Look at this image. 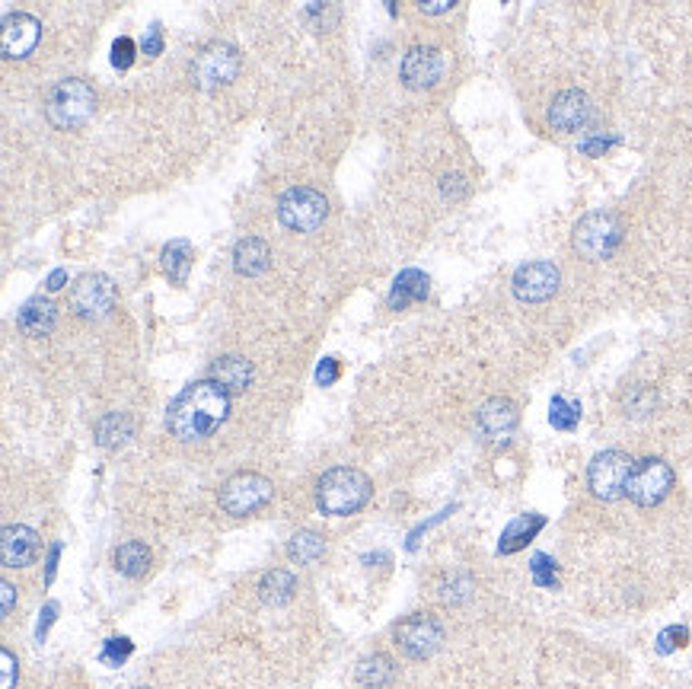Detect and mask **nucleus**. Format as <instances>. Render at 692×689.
I'll list each match as a JSON object with an SVG mask.
<instances>
[{
  "mask_svg": "<svg viewBox=\"0 0 692 689\" xmlns=\"http://www.w3.org/2000/svg\"><path fill=\"white\" fill-rule=\"evenodd\" d=\"M230 415V393L214 380H201L185 390L166 409V428L179 441H201L214 434Z\"/></svg>",
  "mask_w": 692,
  "mask_h": 689,
  "instance_id": "obj_1",
  "label": "nucleus"
},
{
  "mask_svg": "<svg viewBox=\"0 0 692 689\" xmlns=\"http://www.w3.org/2000/svg\"><path fill=\"white\" fill-rule=\"evenodd\" d=\"M370 479L354 466H335L316 482V504L329 517H348L370 501Z\"/></svg>",
  "mask_w": 692,
  "mask_h": 689,
  "instance_id": "obj_2",
  "label": "nucleus"
},
{
  "mask_svg": "<svg viewBox=\"0 0 692 689\" xmlns=\"http://www.w3.org/2000/svg\"><path fill=\"white\" fill-rule=\"evenodd\" d=\"M93 112H96V90L80 77L61 80L58 87L48 93L45 115H48V122H52L55 128H61V131L83 128L93 119Z\"/></svg>",
  "mask_w": 692,
  "mask_h": 689,
  "instance_id": "obj_3",
  "label": "nucleus"
},
{
  "mask_svg": "<svg viewBox=\"0 0 692 689\" xmlns=\"http://www.w3.org/2000/svg\"><path fill=\"white\" fill-rule=\"evenodd\" d=\"M571 243H575V252L587 262H603L610 259L613 252L622 243V224L619 217L610 211H594L584 214L575 233H571Z\"/></svg>",
  "mask_w": 692,
  "mask_h": 689,
  "instance_id": "obj_4",
  "label": "nucleus"
},
{
  "mask_svg": "<svg viewBox=\"0 0 692 689\" xmlns=\"http://www.w3.org/2000/svg\"><path fill=\"white\" fill-rule=\"evenodd\" d=\"M632 469H635V463L622 450H603V453H597V457L590 460V466H587L590 492H594V498H600V501L622 498V495H626V485H629Z\"/></svg>",
  "mask_w": 692,
  "mask_h": 689,
  "instance_id": "obj_5",
  "label": "nucleus"
},
{
  "mask_svg": "<svg viewBox=\"0 0 692 689\" xmlns=\"http://www.w3.org/2000/svg\"><path fill=\"white\" fill-rule=\"evenodd\" d=\"M272 482L259 473H236L221 485V508L233 517H249L272 501Z\"/></svg>",
  "mask_w": 692,
  "mask_h": 689,
  "instance_id": "obj_6",
  "label": "nucleus"
},
{
  "mask_svg": "<svg viewBox=\"0 0 692 689\" xmlns=\"http://www.w3.org/2000/svg\"><path fill=\"white\" fill-rule=\"evenodd\" d=\"M326 214H329V201L316 189L294 186L278 198V217L288 230L310 233L326 221Z\"/></svg>",
  "mask_w": 692,
  "mask_h": 689,
  "instance_id": "obj_7",
  "label": "nucleus"
},
{
  "mask_svg": "<svg viewBox=\"0 0 692 689\" xmlns=\"http://www.w3.org/2000/svg\"><path fill=\"white\" fill-rule=\"evenodd\" d=\"M240 71V52L233 45L214 42L205 52H198L192 61V83L201 90H217L227 87V83Z\"/></svg>",
  "mask_w": 692,
  "mask_h": 689,
  "instance_id": "obj_8",
  "label": "nucleus"
},
{
  "mask_svg": "<svg viewBox=\"0 0 692 689\" xmlns=\"http://www.w3.org/2000/svg\"><path fill=\"white\" fill-rule=\"evenodd\" d=\"M673 489V469L657 460V457H648L635 463L632 476H629V485H626V495L641 504V508H654V504H661Z\"/></svg>",
  "mask_w": 692,
  "mask_h": 689,
  "instance_id": "obj_9",
  "label": "nucleus"
},
{
  "mask_svg": "<svg viewBox=\"0 0 692 689\" xmlns=\"http://www.w3.org/2000/svg\"><path fill=\"white\" fill-rule=\"evenodd\" d=\"M71 307L83 319H103L115 307V284L103 272H87L80 275L71 288Z\"/></svg>",
  "mask_w": 692,
  "mask_h": 689,
  "instance_id": "obj_10",
  "label": "nucleus"
},
{
  "mask_svg": "<svg viewBox=\"0 0 692 689\" xmlns=\"http://www.w3.org/2000/svg\"><path fill=\"white\" fill-rule=\"evenodd\" d=\"M396 642H399L402 654H409V658H415V661H425V658H431L437 648H441L444 632L431 616L418 613V616L402 619V623L396 626Z\"/></svg>",
  "mask_w": 692,
  "mask_h": 689,
  "instance_id": "obj_11",
  "label": "nucleus"
},
{
  "mask_svg": "<svg viewBox=\"0 0 692 689\" xmlns=\"http://www.w3.org/2000/svg\"><path fill=\"white\" fill-rule=\"evenodd\" d=\"M511 284H514L517 300H523V304H543V300H549L559 291L562 275L552 262H527L517 268Z\"/></svg>",
  "mask_w": 692,
  "mask_h": 689,
  "instance_id": "obj_12",
  "label": "nucleus"
},
{
  "mask_svg": "<svg viewBox=\"0 0 692 689\" xmlns=\"http://www.w3.org/2000/svg\"><path fill=\"white\" fill-rule=\"evenodd\" d=\"M444 71H447V58H444L441 48L418 45V48H412V52H405V58H402V80L409 90L434 87V83L444 77Z\"/></svg>",
  "mask_w": 692,
  "mask_h": 689,
  "instance_id": "obj_13",
  "label": "nucleus"
},
{
  "mask_svg": "<svg viewBox=\"0 0 692 689\" xmlns=\"http://www.w3.org/2000/svg\"><path fill=\"white\" fill-rule=\"evenodd\" d=\"M42 39V23L29 13H10L0 32V52L4 58H29Z\"/></svg>",
  "mask_w": 692,
  "mask_h": 689,
  "instance_id": "obj_14",
  "label": "nucleus"
},
{
  "mask_svg": "<svg viewBox=\"0 0 692 689\" xmlns=\"http://www.w3.org/2000/svg\"><path fill=\"white\" fill-rule=\"evenodd\" d=\"M590 119H594V106L581 90H562L549 106V125L562 134L581 131Z\"/></svg>",
  "mask_w": 692,
  "mask_h": 689,
  "instance_id": "obj_15",
  "label": "nucleus"
},
{
  "mask_svg": "<svg viewBox=\"0 0 692 689\" xmlns=\"http://www.w3.org/2000/svg\"><path fill=\"white\" fill-rule=\"evenodd\" d=\"M479 431L485 434L488 441H508L517 422H520V412L511 399H504V396H495V399H488L482 402V409H479Z\"/></svg>",
  "mask_w": 692,
  "mask_h": 689,
  "instance_id": "obj_16",
  "label": "nucleus"
},
{
  "mask_svg": "<svg viewBox=\"0 0 692 689\" xmlns=\"http://www.w3.org/2000/svg\"><path fill=\"white\" fill-rule=\"evenodd\" d=\"M0 556L7 568H26L39 556V533L23 524L4 527V540H0Z\"/></svg>",
  "mask_w": 692,
  "mask_h": 689,
  "instance_id": "obj_17",
  "label": "nucleus"
},
{
  "mask_svg": "<svg viewBox=\"0 0 692 689\" xmlns=\"http://www.w3.org/2000/svg\"><path fill=\"white\" fill-rule=\"evenodd\" d=\"M55 319H58V310L48 297H32L23 304V310L16 313V326H20L26 335H32V339H42V335H48L55 329Z\"/></svg>",
  "mask_w": 692,
  "mask_h": 689,
  "instance_id": "obj_18",
  "label": "nucleus"
},
{
  "mask_svg": "<svg viewBox=\"0 0 692 689\" xmlns=\"http://www.w3.org/2000/svg\"><path fill=\"white\" fill-rule=\"evenodd\" d=\"M431 291V281L425 272H418V268H405V272L396 275L393 281V291H390V310H405L409 304H418V300H425Z\"/></svg>",
  "mask_w": 692,
  "mask_h": 689,
  "instance_id": "obj_19",
  "label": "nucleus"
},
{
  "mask_svg": "<svg viewBox=\"0 0 692 689\" xmlns=\"http://www.w3.org/2000/svg\"><path fill=\"white\" fill-rule=\"evenodd\" d=\"M211 380L227 393H243L252 380V364L240 355H224L211 364Z\"/></svg>",
  "mask_w": 692,
  "mask_h": 689,
  "instance_id": "obj_20",
  "label": "nucleus"
},
{
  "mask_svg": "<svg viewBox=\"0 0 692 689\" xmlns=\"http://www.w3.org/2000/svg\"><path fill=\"white\" fill-rule=\"evenodd\" d=\"M268 262H272V249H268L262 240H256V237H246V240H240L236 243V249H233V268L240 275H246V278H256V275H262L265 268H268Z\"/></svg>",
  "mask_w": 692,
  "mask_h": 689,
  "instance_id": "obj_21",
  "label": "nucleus"
},
{
  "mask_svg": "<svg viewBox=\"0 0 692 689\" xmlns=\"http://www.w3.org/2000/svg\"><path fill=\"white\" fill-rule=\"evenodd\" d=\"M543 527H546V517L543 514H520V517H514L511 524H508V530L501 533L498 552H501V556H511V552L527 546Z\"/></svg>",
  "mask_w": 692,
  "mask_h": 689,
  "instance_id": "obj_22",
  "label": "nucleus"
},
{
  "mask_svg": "<svg viewBox=\"0 0 692 689\" xmlns=\"http://www.w3.org/2000/svg\"><path fill=\"white\" fill-rule=\"evenodd\" d=\"M294 591H297V578L284 568L265 571L262 581H259V597H262V603H268V607H284V603L294 597Z\"/></svg>",
  "mask_w": 692,
  "mask_h": 689,
  "instance_id": "obj_23",
  "label": "nucleus"
},
{
  "mask_svg": "<svg viewBox=\"0 0 692 689\" xmlns=\"http://www.w3.org/2000/svg\"><path fill=\"white\" fill-rule=\"evenodd\" d=\"M160 259H163V272L170 275V281L185 284V278L192 272V262H195V246L189 240H173L163 246Z\"/></svg>",
  "mask_w": 692,
  "mask_h": 689,
  "instance_id": "obj_24",
  "label": "nucleus"
},
{
  "mask_svg": "<svg viewBox=\"0 0 692 689\" xmlns=\"http://www.w3.org/2000/svg\"><path fill=\"white\" fill-rule=\"evenodd\" d=\"M288 556H291V562H297V565H316L319 559L326 556V540H323L319 533H313V530H300V533L291 536Z\"/></svg>",
  "mask_w": 692,
  "mask_h": 689,
  "instance_id": "obj_25",
  "label": "nucleus"
},
{
  "mask_svg": "<svg viewBox=\"0 0 692 689\" xmlns=\"http://www.w3.org/2000/svg\"><path fill=\"white\" fill-rule=\"evenodd\" d=\"M115 568L122 571L125 578H141L144 571L150 568V549L138 540L122 543L115 549Z\"/></svg>",
  "mask_w": 692,
  "mask_h": 689,
  "instance_id": "obj_26",
  "label": "nucleus"
},
{
  "mask_svg": "<svg viewBox=\"0 0 692 689\" xmlns=\"http://www.w3.org/2000/svg\"><path fill=\"white\" fill-rule=\"evenodd\" d=\"M128 438H131V418L125 412H112L96 425V441H99V447H106V450L122 447Z\"/></svg>",
  "mask_w": 692,
  "mask_h": 689,
  "instance_id": "obj_27",
  "label": "nucleus"
},
{
  "mask_svg": "<svg viewBox=\"0 0 692 689\" xmlns=\"http://www.w3.org/2000/svg\"><path fill=\"white\" fill-rule=\"evenodd\" d=\"M393 674H396V667L386 654H374V658H364L358 664V683L367 689H383L393 680Z\"/></svg>",
  "mask_w": 692,
  "mask_h": 689,
  "instance_id": "obj_28",
  "label": "nucleus"
},
{
  "mask_svg": "<svg viewBox=\"0 0 692 689\" xmlns=\"http://www.w3.org/2000/svg\"><path fill=\"white\" fill-rule=\"evenodd\" d=\"M578 418H581V406H578L575 399L552 396V402H549V422H552V428L575 431L578 428Z\"/></svg>",
  "mask_w": 692,
  "mask_h": 689,
  "instance_id": "obj_29",
  "label": "nucleus"
},
{
  "mask_svg": "<svg viewBox=\"0 0 692 689\" xmlns=\"http://www.w3.org/2000/svg\"><path fill=\"white\" fill-rule=\"evenodd\" d=\"M530 575L539 587H555L559 584V575H555V562L546 556V552H536L530 562Z\"/></svg>",
  "mask_w": 692,
  "mask_h": 689,
  "instance_id": "obj_30",
  "label": "nucleus"
},
{
  "mask_svg": "<svg viewBox=\"0 0 692 689\" xmlns=\"http://www.w3.org/2000/svg\"><path fill=\"white\" fill-rule=\"evenodd\" d=\"M131 651H134V645L128 642V638H106L103 651H99V661L109 664V667H118V664H125Z\"/></svg>",
  "mask_w": 692,
  "mask_h": 689,
  "instance_id": "obj_31",
  "label": "nucleus"
},
{
  "mask_svg": "<svg viewBox=\"0 0 692 689\" xmlns=\"http://www.w3.org/2000/svg\"><path fill=\"white\" fill-rule=\"evenodd\" d=\"M689 642V629L686 626H670L664 629L661 635H657V654H670V651H677Z\"/></svg>",
  "mask_w": 692,
  "mask_h": 689,
  "instance_id": "obj_32",
  "label": "nucleus"
},
{
  "mask_svg": "<svg viewBox=\"0 0 692 689\" xmlns=\"http://www.w3.org/2000/svg\"><path fill=\"white\" fill-rule=\"evenodd\" d=\"M134 55H138V48H134V42L128 36H122L112 45V64L118 67V71H128V67L134 64Z\"/></svg>",
  "mask_w": 692,
  "mask_h": 689,
  "instance_id": "obj_33",
  "label": "nucleus"
},
{
  "mask_svg": "<svg viewBox=\"0 0 692 689\" xmlns=\"http://www.w3.org/2000/svg\"><path fill=\"white\" fill-rule=\"evenodd\" d=\"M441 195H444L447 201L463 198V195H466V179H463L460 173H447V176L441 179Z\"/></svg>",
  "mask_w": 692,
  "mask_h": 689,
  "instance_id": "obj_34",
  "label": "nucleus"
},
{
  "mask_svg": "<svg viewBox=\"0 0 692 689\" xmlns=\"http://www.w3.org/2000/svg\"><path fill=\"white\" fill-rule=\"evenodd\" d=\"M160 52H163V29H160V23H154L147 29V36H144V55L157 58Z\"/></svg>",
  "mask_w": 692,
  "mask_h": 689,
  "instance_id": "obj_35",
  "label": "nucleus"
},
{
  "mask_svg": "<svg viewBox=\"0 0 692 689\" xmlns=\"http://www.w3.org/2000/svg\"><path fill=\"white\" fill-rule=\"evenodd\" d=\"M316 380H319V386H332L335 380H339V361L326 358L323 364L316 367Z\"/></svg>",
  "mask_w": 692,
  "mask_h": 689,
  "instance_id": "obj_36",
  "label": "nucleus"
},
{
  "mask_svg": "<svg viewBox=\"0 0 692 689\" xmlns=\"http://www.w3.org/2000/svg\"><path fill=\"white\" fill-rule=\"evenodd\" d=\"M0 664H4V683H0V689H13L16 686V667H20V664H16V658L7 648L0 651Z\"/></svg>",
  "mask_w": 692,
  "mask_h": 689,
  "instance_id": "obj_37",
  "label": "nucleus"
},
{
  "mask_svg": "<svg viewBox=\"0 0 692 689\" xmlns=\"http://www.w3.org/2000/svg\"><path fill=\"white\" fill-rule=\"evenodd\" d=\"M55 613H58V603H48V607L42 610V619H39V629H36V635H39V642L45 638V632H48V626L55 623Z\"/></svg>",
  "mask_w": 692,
  "mask_h": 689,
  "instance_id": "obj_38",
  "label": "nucleus"
},
{
  "mask_svg": "<svg viewBox=\"0 0 692 689\" xmlns=\"http://www.w3.org/2000/svg\"><path fill=\"white\" fill-rule=\"evenodd\" d=\"M447 10H453V0H425V4H421V13H428V16L447 13Z\"/></svg>",
  "mask_w": 692,
  "mask_h": 689,
  "instance_id": "obj_39",
  "label": "nucleus"
},
{
  "mask_svg": "<svg viewBox=\"0 0 692 689\" xmlns=\"http://www.w3.org/2000/svg\"><path fill=\"white\" fill-rule=\"evenodd\" d=\"M0 594H4V616H10L13 603H16V587L10 581H0Z\"/></svg>",
  "mask_w": 692,
  "mask_h": 689,
  "instance_id": "obj_40",
  "label": "nucleus"
},
{
  "mask_svg": "<svg viewBox=\"0 0 692 689\" xmlns=\"http://www.w3.org/2000/svg\"><path fill=\"white\" fill-rule=\"evenodd\" d=\"M58 556H61V543H55L52 549H48V565H45V581L55 578V568H58Z\"/></svg>",
  "mask_w": 692,
  "mask_h": 689,
  "instance_id": "obj_41",
  "label": "nucleus"
},
{
  "mask_svg": "<svg viewBox=\"0 0 692 689\" xmlns=\"http://www.w3.org/2000/svg\"><path fill=\"white\" fill-rule=\"evenodd\" d=\"M64 281H67V272H64V268H55V272L48 275V291H61Z\"/></svg>",
  "mask_w": 692,
  "mask_h": 689,
  "instance_id": "obj_42",
  "label": "nucleus"
}]
</instances>
